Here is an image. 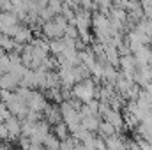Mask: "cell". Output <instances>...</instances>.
I'll return each instance as SVG.
<instances>
[{
    "instance_id": "6da1fadb",
    "label": "cell",
    "mask_w": 152,
    "mask_h": 150,
    "mask_svg": "<svg viewBox=\"0 0 152 150\" xmlns=\"http://www.w3.org/2000/svg\"><path fill=\"white\" fill-rule=\"evenodd\" d=\"M96 95H97V87H96V83L90 78L76 83L75 87H73V97H75L76 101H80L81 104L92 103Z\"/></svg>"
},
{
    "instance_id": "7a4b0ae2",
    "label": "cell",
    "mask_w": 152,
    "mask_h": 150,
    "mask_svg": "<svg viewBox=\"0 0 152 150\" xmlns=\"http://www.w3.org/2000/svg\"><path fill=\"white\" fill-rule=\"evenodd\" d=\"M92 27H94V32H96V36L99 37V41L103 42V44H106L110 37L113 36V27H112V23H110V18L108 16H104L103 12H99V14H96L94 18H92Z\"/></svg>"
},
{
    "instance_id": "3957f363",
    "label": "cell",
    "mask_w": 152,
    "mask_h": 150,
    "mask_svg": "<svg viewBox=\"0 0 152 150\" xmlns=\"http://www.w3.org/2000/svg\"><path fill=\"white\" fill-rule=\"evenodd\" d=\"M28 108L32 111H37V113H44V110L48 108V103H46V97L41 94V92H36V90H30L28 95L25 97Z\"/></svg>"
},
{
    "instance_id": "277c9868",
    "label": "cell",
    "mask_w": 152,
    "mask_h": 150,
    "mask_svg": "<svg viewBox=\"0 0 152 150\" xmlns=\"http://www.w3.org/2000/svg\"><path fill=\"white\" fill-rule=\"evenodd\" d=\"M21 85V79L18 76H14L12 73H7V74L0 76V90L4 92H12V90H18Z\"/></svg>"
},
{
    "instance_id": "5b68a950",
    "label": "cell",
    "mask_w": 152,
    "mask_h": 150,
    "mask_svg": "<svg viewBox=\"0 0 152 150\" xmlns=\"http://www.w3.org/2000/svg\"><path fill=\"white\" fill-rule=\"evenodd\" d=\"M44 117H46V122L48 124H53V125L64 122L62 120V110L58 106H55V104H48V108L44 110Z\"/></svg>"
},
{
    "instance_id": "8992f818",
    "label": "cell",
    "mask_w": 152,
    "mask_h": 150,
    "mask_svg": "<svg viewBox=\"0 0 152 150\" xmlns=\"http://www.w3.org/2000/svg\"><path fill=\"white\" fill-rule=\"evenodd\" d=\"M99 124H101L99 115H81V127L83 129H87L90 133H96L99 129Z\"/></svg>"
},
{
    "instance_id": "52a82bcc",
    "label": "cell",
    "mask_w": 152,
    "mask_h": 150,
    "mask_svg": "<svg viewBox=\"0 0 152 150\" xmlns=\"http://www.w3.org/2000/svg\"><path fill=\"white\" fill-rule=\"evenodd\" d=\"M106 141V147H108V150H129V147H127V143L120 138V136H112V138H106L104 140Z\"/></svg>"
},
{
    "instance_id": "ba28073f",
    "label": "cell",
    "mask_w": 152,
    "mask_h": 150,
    "mask_svg": "<svg viewBox=\"0 0 152 150\" xmlns=\"http://www.w3.org/2000/svg\"><path fill=\"white\" fill-rule=\"evenodd\" d=\"M53 134H55V136H57L60 141H66V140H69V138L73 136L66 122H60V124H57V125L53 127Z\"/></svg>"
},
{
    "instance_id": "9c48e42d",
    "label": "cell",
    "mask_w": 152,
    "mask_h": 150,
    "mask_svg": "<svg viewBox=\"0 0 152 150\" xmlns=\"http://www.w3.org/2000/svg\"><path fill=\"white\" fill-rule=\"evenodd\" d=\"M97 133L101 134V138H104V140H106V138H112V136H115V134H117V129H115L110 122L103 120V122L99 124V129H97Z\"/></svg>"
},
{
    "instance_id": "30bf717a",
    "label": "cell",
    "mask_w": 152,
    "mask_h": 150,
    "mask_svg": "<svg viewBox=\"0 0 152 150\" xmlns=\"http://www.w3.org/2000/svg\"><path fill=\"white\" fill-rule=\"evenodd\" d=\"M44 150H60V147H62V141L55 136V134H48L46 136V140H44Z\"/></svg>"
},
{
    "instance_id": "8fae6325",
    "label": "cell",
    "mask_w": 152,
    "mask_h": 150,
    "mask_svg": "<svg viewBox=\"0 0 152 150\" xmlns=\"http://www.w3.org/2000/svg\"><path fill=\"white\" fill-rule=\"evenodd\" d=\"M9 71H11V57L2 55V57H0V76L7 74Z\"/></svg>"
},
{
    "instance_id": "7c38bea8",
    "label": "cell",
    "mask_w": 152,
    "mask_h": 150,
    "mask_svg": "<svg viewBox=\"0 0 152 150\" xmlns=\"http://www.w3.org/2000/svg\"><path fill=\"white\" fill-rule=\"evenodd\" d=\"M9 117H11V113H9V110H7V106L0 103V124H4Z\"/></svg>"
},
{
    "instance_id": "4fadbf2b",
    "label": "cell",
    "mask_w": 152,
    "mask_h": 150,
    "mask_svg": "<svg viewBox=\"0 0 152 150\" xmlns=\"http://www.w3.org/2000/svg\"><path fill=\"white\" fill-rule=\"evenodd\" d=\"M4 140H9V133H7L5 124H0V141H4Z\"/></svg>"
},
{
    "instance_id": "5bb4252c",
    "label": "cell",
    "mask_w": 152,
    "mask_h": 150,
    "mask_svg": "<svg viewBox=\"0 0 152 150\" xmlns=\"http://www.w3.org/2000/svg\"><path fill=\"white\" fill-rule=\"evenodd\" d=\"M147 90H149V92H151V95H152V85H151V87H149V88H147Z\"/></svg>"
},
{
    "instance_id": "9a60e30c",
    "label": "cell",
    "mask_w": 152,
    "mask_h": 150,
    "mask_svg": "<svg viewBox=\"0 0 152 150\" xmlns=\"http://www.w3.org/2000/svg\"><path fill=\"white\" fill-rule=\"evenodd\" d=\"M4 150H14V149H4Z\"/></svg>"
},
{
    "instance_id": "2e32d148",
    "label": "cell",
    "mask_w": 152,
    "mask_h": 150,
    "mask_svg": "<svg viewBox=\"0 0 152 150\" xmlns=\"http://www.w3.org/2000/svg\"><path fill=\"white\" fill-rule=\"evenodd\" d=\"M0 101H2V92H0Z\"/></svg>"
}]
</instances>
